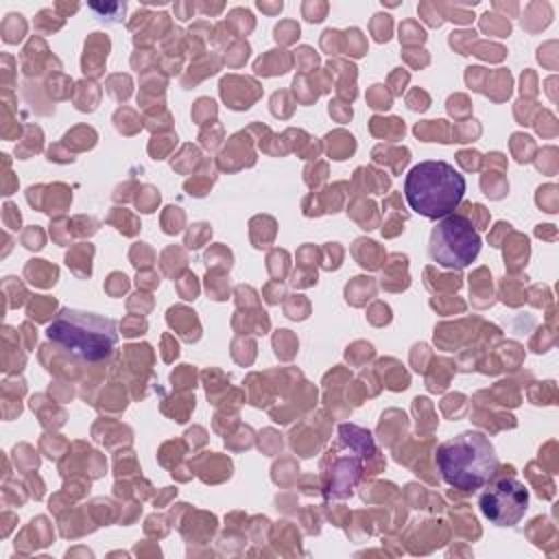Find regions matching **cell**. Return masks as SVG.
Listing matches in <instances>:
<instances>
[{"mask_svg": "<svg viewBox=\"0 0 559 559\" xmlns=\"http://www.w3.org/2000/svg\"><path fill=\"white\" fill-rule=\"evenodd\" d=\"M465 194V177L448 162L415 164L404 179V197L413 212L426 218L450 216Z\"/></svg>", "mask_w": 559, "mask_h": 559, "instance_id": "obj_1", "label": "cell"}, {"mask_svg": "<svg viewBox=\"0 0 559 559\" xmlns=\"http://www.w3.org/2000/svg\"><path fill=\"white\" fill-rule=\"evenodd\" d=\"M435 459L443 480L461 491L480 489L498 472V456L491 441L476 430L461 432L441 443Z\"/></svg>", "mask_w": 559, "mask_h": 559, "instance_id": "obj_2", "label": "cell"}, {"mask_svg": "<svg viewBox=\"0 0 559 559\" xmlns=\"http://www.w3.org/2000/svg\"><path fill=\"white\" fill-rule=\"evenodd\" d=\"M48 338L63 345L85 360H103L111 354L118 341L116 321L92 312L61 310L48 325Z\"/></svg>", "mask_w": 559, "mask_h": 559, "instance_id": "obj_3", "label": "cell"}, {"mask_svg": "<svg viewBox=\"0 0 559 559\" xmlns=\"http://www.w3.org/2000/svg\"><path fill=\"white\" fill-rule=\"evenodd\" d=\"M480 251V236L463 214H450L430 231L428 253L448 269H463L474 262Z\"/></svg>", "mask_w": 559, "mask_h": 559, "instance_id": "obj_4", "label": "cell"}, {"mask_svg": "<svg viewBox=\"0 0 559 559\" xmlns=\"http://www.w3.org/2000/svg\"><path fill=\"white\" fill-rule=\"evenodd\" d=\"M528 507V491L515 478H500L480 496V511L496 526H515Z\"/></svg>", "mask_w": 559, "mask_h": 559, "instance_id": "obj_5", "label": "cell"}]
</instances>
